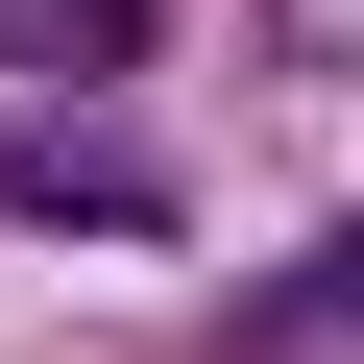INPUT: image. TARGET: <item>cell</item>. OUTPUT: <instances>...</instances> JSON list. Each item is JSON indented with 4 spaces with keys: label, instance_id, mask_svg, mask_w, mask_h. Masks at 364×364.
<instances>
[{
    "label": "cell",
    "instance_id": "cell-1",
    "mask_svg": "<svg viewBox=\"0 0 364 364\" xmlns=\"http://www.w3.org/2000/svg\"><path fill=\"white\" fill-rule=\"evenodd\" d=\"M0 195H25V219H122V243H146V219H170V170H146L122 122H25V146H0Z\"/></svg>",
    "mask_w": 364,
    "mask_h": 364
}]
</instances>
